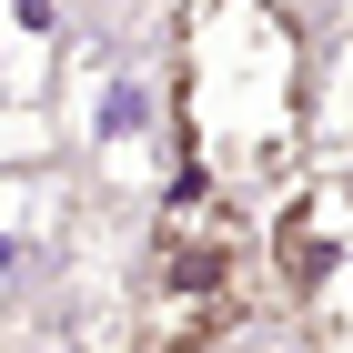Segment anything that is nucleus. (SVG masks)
I'll list each match as a JSON object with an SVG mask.
<instances>
[{"label":"nucleus","mask_w":353,"mask_h":353,"mask_svg":"<svg viewBox=\"0 0 353 353\" xmlns=\"http://www.w3.org/2000/svg\"><path fill=\"white\" fill-rule=\"evenodd\" d=\"M172 132H182V162L222 182L303 172V30L272 0H192Z\"/></svg>","instance_id":"nucleus-1"},{"label":"nucleus","mask_w":353,"mask_h":353,"mask_svg":"<svg viewBox=\"0 0 353 353\" xmlns=\"http://www.w3.org/2000/svg\"><path fill=\"white\" fill-rule=\"evenodd\" d=\"M243 323V212L232 182L202 162H172L152 202V252H141V333L172 353H212Z\"/></svg>","instance_id":"nucleus-2"},{"label":"nucleus","mask_w":353,"mask_h":353,"mask_svg":"<svg viewBox=\"0 0 353 353\" xmlns=\"http://www.w3.org/2000/svg\"><path fill=\"white\" fill-rule=\"evenodd\" d=\"M272 283L303 333L353 323V172H293L272 212Z\"/></svg>","instance_id":"nucleus-3"},{"label":"nucleus","mask_w":353,"mask_h":353,"mask_svg":"<svg viewBox=\"0 0 353 353\" xmlns=\"http://www.w3.org/2000/svg\"><path fill=\"white\" fill-rule=\"evenodd\" d=\"M91 162L101 182L141 192V182H172L162 172V91L141 71H101V101H91Z\"/></svg>","instance_id":"nucleus-4"},{"label":"nucleus","mask_w":353,"mask_h":353,"mask_svg":"<svg viewBox=\"0 0 353 353\" xmlns=\"http://www.w3.org/2000/svg\"><path fill=\"white\" fill-rule=\"evenodd\" d=\"M61 222H71V182L61 172H41V162L0 172V293L30 283V263L61 243Z\"/></svg>","instance_id":"nucleus-5"},{"label":"nucleus","mask_w":353,"mask_h":353,"mask_svg":"<svg viewBox=\"0 0 353 353\" xmlns=\"http://www.w3.org/2000/svg\"><path fill=\"white\" fill-rule=\"evenodd\" d=\"M212 353H303V343H283V333H263V323H232Z\"/></svg>","instance_id":"nucleus-6"}]
</instances>
